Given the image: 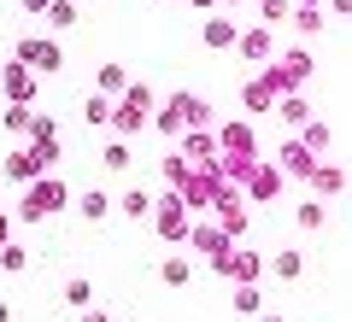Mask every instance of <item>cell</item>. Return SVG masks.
Here are the masks:
<instances>
[{
    "label": "cell",
    "instance_id": "18",
    "mask_svg": "<svg viewBox=\"0 0 352 322\" xmlns=\"http://www.w3.org/2000/svg\"><path fill=\"white\" fill-rule=\"evenodd\" d=\"M6 88H12V94H30V71H24V65H12V71H6Z\"/></svg>",
    "mask_w": 352,
    "mask_h": 322
},
{
    "label": "cell",
    "instance_id": "3",
    "mask_svg": "<svg viewBox=\"0 0 352 322\" xmlns=\"http://www.w3.org/2000/svg\"><path fill=\"white\" fill-rule=\"evenodd\" d=\"M159 235H164V240H188V235H194V223H188V199H164V211H159Z\"/></svg>",
    "mask_w": 352,
    "mask_h": 322
},
{
    "label": "cell",
    "instance_id": "24",
    "mask_svg": "<svg viewBox=\"0 0 352 322\" xmlns=\"http://www.w3.org/2000/svg\"><path fill=\"white\" fill-rule=\"evenodd\" d=\"M329 6H335V12H352V0H329Z\"/></svg>",
    "mask_w": 352,
    "mask_h": 322
},
{
    "label": "cell",
    "instance_id": "17",
    "mask_svg": "<svg viewBox=\"0 0 352 322\" xmlns=\"http://www.w3.org/2000/svg\"><path fill=\"white\" fill-rule=\"evenodd\" d=\"M252 194H258V199L276 194V170H258V176H252Z\"/></svg>",
    "mask_w": 352,
    "mask_h": 322
},
{
    "label": "cell",
    "instance_id": "16",
    "mask_svg": "<svg viewBox=\"0 0 352 322\" xmlns=\"http://www.w3.org/2000/svg\"><path fill=\"white\" fill-rule=\"evenodd\" d=\"M65 299L82 310V305H94V287H88V281H71V287H65Z\"/></svg>",
    "mask_w": 352,
    "mask_h": 322
},
{
    "label": "cell",
    "instance_id": "9",
    "mask_svg": "<svg viewBox=\"0 0 352 322\" xmlns=\"http://www.w3.org/2000/svg\"><path fill=\"white\" fill-rule=\"evenodd\" d=\"M159 275H164V287H188L194 264H188V258H164V270H159Z\"/></svg>",
    "mask_w": 352,
    "mask_h": 322
},
{
    "label": "cell",
    "instance_id": "23",
    "mask_svg": "<svg viewBox=\"0 0 352 322\" xmlns=\"http://www.w3.org/2000/svg\"><path fill=\"white\" fill-rule=\"evenodd\" d=\"M24 6L30 12H53V0H24Z\"/></svg>",
    "mask_w": 352,
    "mask_h": 322
},
{
    "label": "cell",
    "instance_id": "21",
    "mask_svg": "<svg viewBox=\"0 0 352 322\" xmlns=\"http://www.w3.org/2000/svg\"><path fill=\"white\" fill-rule=\"evenodd\" d=\"M82 112H88V124H106V117H112V106H106V100H88Z\"/></svg>",
    "mask_w": 352,
    "mask_h": 322
},
{
    "label": "cell",
    "instance_id": "15",
    "mask_svg": "<svg viewBox=\"0 0 352 322\" xmlns=\"http://www.w3.org/2000/svg\"><path fill=\"white\" fill-rule=\"evenodd\" d=\"M0 270H30L24 246H0Z\"/></svg>",
    "mask_w": 352,
    "mask_h": 322
},
{
    "label": "cell",
    "instance_id": "1",
    "mask_svg": "<svg viewBox=\"0 0 352 322\" xmlns=\"http://www.w3.org/2000/svg\"><path fill=\"white\" fill-rule=\"evenodd\" d=\"M217 270L229 275V281H241V287H252L264 275V264H258V252H247V246H229L223 258H217Z\"/></svg>",
    "mask_w": 352,
    "mask_h": 322
},
{
    "label": "cell",
    "instance_id": "2",
    "mask_svg": "<svg viewBox=\"0 0 352 322\" xmlns=\"http://www.w3.org/2000/svg\"><path fill=\"white\" fill-rule=\"evenodd\" d=\"M59 205H65V182H36V187H30V199H24V217H36V223H41V217L59 211Z\"/></svg>",
    "mask_w": 352,
    "mask_h": 322
},
{
    "label": "cell",
    "instance_id": "10",
    "mask_svg": "<svg viewBox=\"0 0 352 322\" xmlns=\"http://www.w3.org/2000/svg\"><path fill=\"white\" fill-rule=\"evenodd\" d=\"M100 88H106V94H129V76H124V65H100Z\"/></svg>",
    "mask_w": 352,
    "mask_h": 322
},
{
    "label": "cell",
    "instance_id": "5",
    "mask_svg": "<svg viewBox=\"0 0 352 322\" xmlns=\"http://www.w3.org/2000/svg\"><path fill=\"white\" fill-rule=\"evenodd\" d=\"M311 187H317V194H340V187H346V176H340L335 164H317V170H311Z\"/></svg>",
    "mask_w": 352,
    "mask_h": 322
},
{
    "label": "cell",
    "instance_id": "25",
    "mask_svg": "<svg viewBox=\"0 0 352 322\" xmlns=\"http://www.w3.org/2000/svg\"><path fill=\"white\" fill-rule=\"evenodd\" d=\"M82 322H106V317H100V310H82Z\"/></svg>",
    "mask_w": 352,
    "mask_h": 322
},
{
    "label": "cell",
    "instance_id": "14",
    "mask_svg": "<svg viewBox=\"0 0 352 322\" xmlns=\"http://www.w3.org/2000/svg\"><path fill=\"white\" fill-rule=\"evenodd\" d=\"M235 310L241 317H258V287H235Z\"/></svg>",
    "mask_w": 352,
    "mask_h": 322
},
{
    "label": "cell",
    "instance_id": "4",
    "mask_svg": "<svg viewBox=\"0 0 352 322\" xmlns=\"http://www.w3.org/2000/svg\"><path fill=\"white\" fill-rule=\"evenodd\" d=\"M241 41V30H229V18H212L206 24V47H235Z\"/></svg>",
    "mask_w": 352,
    "mask_h": 322
},
{
    "label": "cell",
    "instance_id": "22",
    "mask_svg": "<svg viewBox=\"0 0 352 322\" xmlns=\"http://www.w3.org/2000/svg\"><path fill=\"white\" fill-rule=\"evenodd\" d=\"M0 246H12V217L0 211Z\"/></svg>",
    "mask_w": 352,
    "mask_h": 322
},
{
    "label": "cell",
    "instance_id": "28",
    "mask_svg": "<svg viewBox=\"0 0 352 322\" xmlns=\"http://www.w3.org/2000/svg\"><path fill=\"white\" fill-rule=\"evenodd\" d=\"M229 6H235V0H229Z\"/></svg>",
    "mask_w": 352,
    "mask_h": 322
},
{
    "label": "cell",
    "instance_id": "8",
    "mask_svg": "<svg viewBox=\"0 0 352 322\" xmlns=\"http://www.w3.org/2000/svg\"><path fill=\"white\" fill-rule=\"evenodd\" d=\"M300 270H305V258H300V252H276V258H270V275H282V281H294Z\"/></svg>",
    "mask_w": 352,
    "mask_h": 322
},
{
    "label": "cell",
    "instance_id": "6",
    "mask_svg": "<svg viewBox=\"0 0 352 322\" xmlns=\"http://www.w3.org/2000/svg\"><path fill=\"white\" fill-rule=\"evenodd\" d=\"M118 211H124V217H135V223H141V217H153V199L141 194V187H129V194L118 199Z\"/></svg>",
    "mask_w": 352,
    "mask_h": 322
},
{
    "label": "cell",
    "instance_id": "26",
    "mask_svg": "<svg viewBox=\"0 0 352 322\" xmlns=\"http://www.w3.org/2000/svg\"><path fill=\"white\" fill-rule=\"evenodd\" d=\"M6 317H12V305H6V299H0V322H6Z\"/></svg>",
    "mask_w": 352,
    "mask_h": 322
},
{
    "label": "cell",
    "instance_id": "12",
    "mask_svg": "<svg viewBox=\"0 0 352 322\" xmlns=\"http://www.w3.org/2000/svg\"><path fill=\"white\" fill-rule=\"evenodd\" d=\"M24 53H30V59L41 65V71H53V65H59V47H53V41H30Z\"/></svg>",
    "mask_w": 352,
    "mask_h": 322
},
{
    "label": "cell",
    "instance_id": "11",
    "mask_svg": "<svg viewBox=\"0 0 352 322\" xmlns=\"http://www.w3.org/2000/svg\"><path fill=\"white\" fill-rule=\"evenodd\" d=\"M76 211L94 223V217H106V211H112V199H106V194H82V199H76Z\"/></svg>",
    "mask_w": 352,
    "mask_h": 322
},
{
    "label": "cell",
    "instance_id": "19",
    "mask_svg": "<svg viewBox=\"0 0 352 322\" xmlns=\"http://www.w3.org/2000/svg\"><path fill=\"white\" fill-rule=\"evenodd\" d=\"M258 12H264V24H276V18H288V0H258Z\"/></svg>",
    "mask_w": 352,
    "mask_h": 322
},
{
    "label": "cell",
    "instance_id": "13",
    "mask_svg": "<svg viewBox=\"0 0 352 322\" xmlns=\"http://www.w3.org/2000/svg\"><path fill=\"white\" fill-rule=\"evenodd\" d=\"M294 223H300V229H323V205H317V199H305V205H300V217H294Z\"/></svg>",
    "mask_w": 352,
    "mask_h": 322
},
{
    "label": "cell",
    "instance_id": "20",
    "mask_svg": "<svg viewBox=\"0 0 352 322\" xmlns=\"http://www.w3.org/2000/svg\"><path fill=\"white\" fill-rule=\"evenodd\" d=\"M106 170H129V152L118 147V141H112V147H106Z\"/></svg>",
    "mask_w": 352,
    "mask_h": 322
},
{
    "label": "cell",
    "instance_id": "7",
    "mask_svg": "<svg viewBox=\"0 0 352 322\" xmlns=\"http://www.w3.org/2000/svg\"><path fill=\"white\" fill-rule=\"evenodd\" d=\"M235 47L247 53V59H264V53H270V30H247V36H241Z\"/></svg>",
    "mask_w": 352,
    "mask_h": 322
},
{
    "label": "cell",
    "instance_id": "27",
    "mask_svg": "<svg viewBox=\"0 0 352 322\" xmlns=\"http://www.w3.org/2000/svg\"><path fill=\"white\" fill-rule=\"evenodd\" d=\"M264 322H288V317H264Z\"/></svg>",
    "mask_w": 352,
    "mask_h": 322
}]
</instances>
